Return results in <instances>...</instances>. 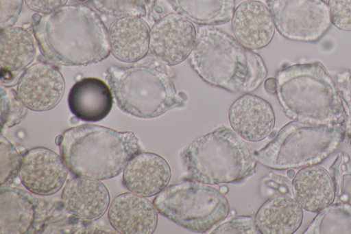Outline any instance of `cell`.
Returning a JSON list of instances; mask_svg holds the SVG:
<instances>
[{"label": "cell", "instance_id": "cell-12", "mask_svg": "<svg viewBox=\"0 0 351 234\" xmlns=\"http://www.w3.org/2000/svg\"><path fill=\"white\" fill-rule=\"evenodd\" d=\"M65 82L53 63L40 62L29 67L20 77L17 93L25 106L34 111L54 108L62 100Z\"/></svg>", "mask_w": 351, "mask_h": 234}, {"label": "cell", "instance_id": "cell-17", "mask_svg": "<svg viewBox=\"0 0 351 234\" xmlns=\"http://www.w3.org/2000/svg\"><path fill=\"white\" fill-rule=\"evenodd\" d=\"M171 177V167L162 156L140 152L124 167L123 182L130 192L149 197L167 187Z\"/></svg>", "mask_w": 351, "mask_h": 234}, {"label": "cell", "instance_id": "cell-21", "mask_svg": "<svg viewBox=\"0 0 351 234\" xmlns=\"http://www.w3.org/2000/svg\"><path fill=\"white\" fill-rule=\"evenodd\" d=\"M291 183L293 198L308 211L318 213L335 201L332 176L319 165L302 167Z\"/></svg>", "mask_w": 351, "mask_h": 234}, {"label": "cell", "instance_id": "cell-20", "mask_svg": "<svg viewBox=\"0 0 351 234\" xmlns=\"http://www.w3.org/2000/svg\"><path fill=\"white\" fill-rule=\"evenodd\" d=\"M68 104L71 112L88 122L99 121L110 112L113 104L110 88L97 78H84L69 91Z\"/></svg>", "mask_w": 351, "mask_h": 234}, {"label": "cell", "instance_id": "cell-18", "mask_svg": "<svg viewBox=\"0 0 351 234\" xmlns=\"http://www.w3.org/2000/svg\"><path fill=\"white\" fill-rule=\"evenodd\" d=\"M66 211L84 220H95L107 211L110 204L108 189L99 180L77 176L70 180L62 192Z\"/></svg>", "mask_w": 351, "mask_h": 234}, {"label": "cell", "instance_id": "cell-25", "mask_svg": "<svg viewBox=\"0 0 351 234\" xmlns=\"http://www.w3.org/2000/svg\"><path fill=\"white\" fill-rule=\"evenodd\" d=\"M304 234H351V204L335 202L317 213Z\"/></svg>", "mask_w": 351, "mask_h": 234}, {"label": "cell", "instance_id": "cell-15", "mask_svg": "<svg viewBox=\"0 0 351 234\" xmlns=\"http://www.w3.org/2000/svg\"><path fill=\"white\" fill-rule=\"evenodd\" d=\"M232 29L236 39L245 48L259 49L272 40L275 25L266 4L245 0L234 9Z\"/></svg>", "mask_w": 351, "mask_h": 234}, {"label": "cell", "instance_id": "cell-9", "mask_svg": "<svg viewBox=\"0 0 351 234\" xmlns=\"http://www.w3.org/2000/svg\"><path fill=\"white\" fill-rule=\"evenodd\" d=\"M275 28L285 38L316 42L329 29L331 20L324 0H265Z\"/></svg>", "mask_w": 351, "mask_h": 234}, {"label": "cell", "instance_id": "cell-29", "mask_svg": "<svg viewBox=\"0 0 351 234\" xmlns=\"http://www.w3.org/2000/svg\"><path fill=\"white\" fill-rule=\"evenodd\" d=\"M206 233L213 234L260 233L256 227L254 218L250 215H234L225 218Z\"/></svg>", "mask_w": 351, "mask_h": 234}, {"label": "cell", "instance_id": "cell-26", "mask_svg": "<svg viewBox=\"0 0 351 234\" xmlns=\"http://www.w3.org/2000/svg\"><path fill=\"white\" fill-rule=\"evenodd\" d=\"M26 106L13 89L1 85V128L13 127L27 114Z\"/></svg>", "mask_w": 351, "mask_h": 234}, {"label": "cell", "instance_id": "cell-27", "mask_svg": "<svg viewBox=\"0 0 351 234\" xmlns=\"http://www.w3.org/2000/svg\"><path fill=\"white\" fill-rule=\"evenodd\" d=\"M99 12L110 16H144L147 13L146 0H91Z\"/></svg>", "mask_w": 351, "mask_h": 234}, {"label": "cell", "instance_id": "cell-22", "mask_svg": "<svg viewBox=\"0 0 351 234\" xmlns=\"http://www.w3.org/2000/svg\"><path fill=\"white\" fill-rule=\"evenodd\" d=\"M27 29L11 26L1 30L0 65L1 84L11 82L14 73H19L34 60L36 43Z\"/></svg>", "mask_w": 351, "mask_h": 234}, {"label": "cell", "instance_id": "cell-28", "mask_svg": "<svg viewBox=\"0 0 351 234\" xmlns=\"http://www.w3.org/2000/svg\"><path fill=\"white\" fill-rule=\"evenodd\" d=\"M1 187L10 185L19 174L22 159L14 145L5 137L0 139Z\"/></svg>", "mask_w": 351, "mask_h": 234}, {"label": "cell", "instance_id": "cell-3", "mask_svg": "<svg viewBox=\"0 0 351 234\" xmlns=\"http://www.w3.org/2000/svg\"><path fill=\"white\" fill-rule=\"evenodd\" d=\"M58 139L60 155L68 169L75 176L99 180L118 176L141 152L133 132L95 124L69 128Z\"/></svg>", "mask_w": 351, "mask_h": 234}, {"label": "cell", "instance_id": "cell-32", "mask_svg": "<svg viewBox=\"0 0 351 234\" xmlns=\"http://www.w3.org/2000/svg\"><path fill=\"white\" fill-rule=\"evenodd\" d=\"M260 193L264 197L275 196V191L279 194L293 195L292 183L282 176L273 172H269L260 180Z\"/></svg>", "mask_w": 351, "mask_h": 234}, {"label": "cell", "instance_id": "cell-19", "mask_svg": "<svg viewBox=\"0 0 351 234\" xmlns=\"http://www.w3.org/2000/svg\"><path fill=\"white\" fill-rule=\"evenodd\" d=\"M150 29L138 16L118 17L108 29L110 51L120 61L136 62L149 49Z\"/></svg>", "mask_w": 351, "mask_h": 234}, {"label": "cell", "instance_id": "cell-4", "mask_svg": "<svg viewBox=\"0 0 351 234\" xmlns=\"http://www.w3.org/2000/svg\"><path fill=\"white\" fill-rule=\"evenodd\" d=\"M276 95L293 121L343 125L345 108L337 84L319 62L288 66L276 74Z\"/></svg>", "mask_w": 351, "mask_h": 234}, {"label": "cell", "instance_id": "cell-13", "mask_svg": "<svg viewBox=\"0 0 351 234\" xmlns=\"http://www.w3.org/2000/svg\"><path fill=\"white\" fill-rule=\"evenodd\" d=\"M67 168L57 153L47 148L36 147L23 155L19 177L29 191L40 196L51 195L64 185Z\"/></svg>", "mask_w": 351, "mask_h": 234}, {"label": "cell", "instance_id": "cell-34", "mask_svg": "<svg viewBox=\"0 0 351 234\" xmlns=\"http://www.w3.org/2000/svg\"><path fill=\"white\" fill-rule=\"evenodd\" d=\"M25 0H0L1 30L13 26L21 14Z\"/></svg>", "mask_w": 351, "mask_h": 234}, {"label": "cell", "instance_id": "cell-36", "mask_svg": "<svg viewBox=\"0 0 351 234\" xmlns=\"http://www.w3.org/2000/svg\"><path fill=\"white\" fill-rule=\"evenodd\" d=\"M265 87L269 93L276 92V78H269L265 81Z\"/></svg>", "mask_w": 351, "mask_h": 234}, {"label": "cell", "instance_id": "cell-35", "mask_svg": "<svg viewBox=\"0 0 351 234\" xmlns=\"http://www.w3.org/2000/svg\"><path fill=\"white\" fill-rule=\"evenodd\" d=\"M68 0H25L27 7L32 11L43 14H50L66 5Z\"/></svg>", "mask_w": 351, "mask_h": 234}, {"label": "cell", "instance_id": "cell-30", "mask_svg": "<svg viewBox=\"0 0 351 234\" xmlns=\"http://www.w3.org/2000/svg\"><path fill=\"white\" fill-rule=\"evenodd\" d=\"M337 86L345 108V135L343 141L348 145L351 144V70L346 69L338 73Z\"/></svg>", "mask_w": 351, "mask_h": 234}, {"label": "cell", "instance_id": "cell-5", "mask_svg": "<svg viewBox=\"0 0 351 234\" xmlns=\"http://www.w3.org/2000/svg\"><path fill=\"white\" fill-rule=\"evenodd\" d=\"M106 78L119 108L138 118L158 117L184 105L186 97L175 88L170 70L154 56L129 66H111Z\"/></svg>", "mask_w": 351, "mask_h": 234}, {"label": "cell", "instance_id": "cell-23", "mask_svg": "<svg viewBox=\"0 0 351 234\" xmlns=\"http://www.w3.org/2000/svg\"><path fill=\"white\" fill-rule=\"evenodd\" d=\"M302 208L291 196L270 197L258 209L255 223L260 233L291 234L301 225Z\"/></svg>", "mask_w": 351, "mask_h": 234}, {"label": "cell", "instance_id": "cell-31", "mask_svg": "<svg viewBox=\"0 0 351 234\" xmlns=\"http://www.w3.org/2000/svg\"><path fill=\"white\" fill-rule=\"evenodd\" d=\"M332 178L335 186V198L334 202H343L344 189V178L346 175H351V159L344 151H341L330 167Z\"/></svg>", "mask_w": 351, "mask_h": 234}, {"label": "cell", "instance_id": "cell-33", "mask_svg": "<svg viewBox=\"0 0 351 234\" xmlns=\"http://www.w3.org/2000/svg\"><path fill=\"white\" fill-rule=\"evenodd\" d=\"M331 23L344 31L351 32V0H328Z\"/></svg>", "mask_w": 351, "mask_h": 234}, {"label": "cell", "instance_id": "cell-2", "mask_svg": "<svg viewBox=\"0 0 351 234\" xmlns=\"http://www.w3.org/2000/svg\"><path fill=\"white\" fill-rule=\"evenodd\" d=\"M192 69L206 83L231 93L257 89L267 74L264 60L215 25H200L189 55Z\"/></svg>", "mask_w": 351, "mask_h": 234}, {"label": "cell", "instance_id": "cell-11", "mask_svg": "<svg viewBox=\"0 0 351 234\" xmlns=\"http://www.w3.org/2000/svg\"><path fill=\"white\" fill-rule=\"evenodd\" d=\"M34 194L19 188L1 187L0 233H35L41 229L47 209Z\"/></svg>", "mask_w": 351, "mask_h": 234}, {"label": "cell", "instance_id": "cell-10", "mask_svg": "<svg viewBox=\"0 0 351 234\" xmlns=\"http://www.w3.org/2000/svg\"><path fill=\"white\" fill-rule=\"evenodd\" d=\"M197 31L191 21L178 13L168 14L150 30L149 51L167 66L178 65L191 53Z\"/></svg>", "mask_w": 351, "mask_h": 234}, {"label": "cell", "instance_id": "cell-8", "mask_svg": "<svg viewBox=\"0 0 351 234\" xmlns=\"http://www.w3.org/2000/svg\"><path fill=\"white\" fill-rule=\"evenodd\" d=\"M158 212L194 232L206 233L228 216V199L211 185L187 180L165 187L153 200Z\"/></svg>", "mask_w": 351, "mask_h": 234}, {"label": "cell", "instance_id": "cell-6", "mask_svg": "<svg viewBox=\"0 0 351 234\" xmlns=\"http://www.w3.org/2000/svg\"><path fill=\"white\" fill-rule=\"evenodd\" d=\"M180 156L188 180L211 185L241 181L257 164L244 139L223 126L192 141Z\"/></svg>", "mask_w": 351, "mask_h": 234}, {"label": "cell", "instance_id": "cell-16", "mask_svg": "<svg viewBox=\"0 0 351 234\" xmlns=\"http://www.w3.org/2000/svg\"><path fill=\"white\" fill-rule=\"evenodd\" d=\"M154 204L134 193L118 195L110 205L111 226L122 234H151L156 228L158 213Z\"/></svg>", "mask_w": 351, "mask_h": 234}, {"label": "cell", "instance_id": "cell-14", "mask_svg": "<svg viewBox=\"0 0 351 234\" xmlns=\"http://www.w3.org/2000/svg\"><path fill=\"white\" fill-rule=\"evenodd\" d=\"M228 118L232 130L251 142L265 139L275 125V114L271 104L250 93L242 95L231 104Z\"/></svg>", "mask_w": 351, "mask_h": 234}, {"label": "cell", "instance_id": "cell-24", "mask_svg": "<svg viewBox=\"0 0 351 234\" xmlns=\"http://www.w3.org/2000/svg\"><path fill=\"white\" fill-rule=\"evenodd\" d=\"M173 10L200 25H216L230 21L235 0H167Z\"/></svg>", "mask_w": 351, "mask_h": 234}, {"label": "cell", "instance_id": "cell-7", "mask_svg": "<svg viewBox=\"0 0 351 234\" xmlns=\"http://www.w3.org/2000/svg\"><path fill=\"white\" fill-rule=\"evenodd\" d=\"M343 125L330 126L293 121L253 155L274 169L300 168L322 163L343 141Z\"/></svg>", "mask_w": 351, "mask_h": 234}, {"label": "cell", "instance_id": "cell-1", "mask_svg": "<svg viewBox=\"0 0 351 234\" xmlns=\"http://www.w3.org/2000/svg\"><path fill=\"white\" fill-rule=\"evenodd\" d=\"M35 38L51 63L87 66L110 52L108 30L99 15L82 4L66 5L34 23Z\"/></svg>", "mask_w": 351, "mask_h": 234}]
</instances>
